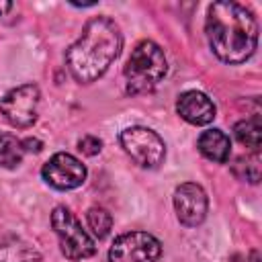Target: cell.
<instances>
[{"instance_id":"6da1fadb","label":"cell","mask_w":262,"mask_h":262,"mask_svg":"<svg viewBox=\"0 0 262 262\" xmlns=\"http://www.w3.org/2000/svg\"><path fill=\"white\" fill-rule=\"evenodd\" d=\"M205 31L213 53L225 63H244L258 45V23L237 2H215L209 6Z\"/></svg>"},{"instance_id":"7a4b0ae2","label":"cell","mask_w":262,"mask_h":262,"mask_svg":"<svg viewBox=\"0 0 262 262\" xmlns=\"http://www.w3.org/2000/svg\"><path fill=\"white\" fill-rule=\"evenodd\" d=\"M121 45L123 37L115 20L106 16L90 18L84 25L78 41L66 51V61L72 76L82 84L98 80L119 57Z\"/></svg>"},{"instance_id":"3957f363","label":"cell","mask_w":262,"mask_h":262,"mask_svg":"<svg viewBox=\"0 0 262 262\" xmlns=\"http://www.w3.org/2000/svg\"><path fill=\"white\" fill-rule=\"evenodd\" d=\"M168 63L160 45L154 41H141L131 51L125 66V80L129 94L151 92L166 76Z\"/></svg>"},{"instance_id":"277c9868","label":"cell","mask_w":262,"mask_h":262,"mask_svg":"<svg viewBox=\"0 0 262 262\" xmlns=\"http://www.w3.org/2000/svg\"><path fill=\"white\" fill-rule=\"evenodd\" d=\"M51 225L57 233L59 248L70 260H84L96 252L94 239L76 219V215L66 207H55L51 213Z\"/></svg>"},{"instance_id":"5b68a950","label":"cell","mask_w":262,"mask_h":262,"mask_svg":"<svg viewBox=\"0 0 262 262\" xmlns=\"http://www.w3.org/2000/svg\"><path fill=\"white\" fill-rule=\"evenodd\" d=\"M121 145L141 168H158L166 158L162 137L147 127H127L121 131Z\"/></svg>"},{"instance_id":"8992f818","label":"cell","mask_w":262,"mask_h":262,"mask_svg":"<svg viewBox=\"0 0 262 262\" xmlns=\"http://www.w3.org/2000/svg\"><path fill=\"white\" fill-rule=\"evenodd\" d=\"M162 254V244L147 231H129L115 239L108 250L111 262H156Z\"/></svg>"},{"instance_id":"52a82bcc","label":"cell","mask_w":262,"mask_h":262,"mask_svg":"<svg viewBox=\"0 0 262 262\" xmlns=\"http://www.w3.org/2000/svg\"><path fill=\"white\" fill-rule=\"evenodd\" d=\"M39 111V88L35 84H23L12 88L0 98V113L4 119L18 129L31 127Z\"/></svg>"},{"instance_id":"ba28073f","label":"cell","mask_w":262,"mask_h":262,"mask_svg":"<svg viewBox=\"0 0 262 262\" xmlns=\"http://www.w3.org/2000/svg\"><path fill=\"white\" fill-rule=\"evenodd\" d=\"M41 174L49 186L57 190H72V188H78L86 180V166L76 156L59 151L49 158Z\"/></svg>"},{"instance_id":"9c48e42d","label":"cell","mask_w":262,"mask_h":262,"mask_svg":"<svg viewBox=\"0 0 262 262\" xmlns=\"http://www.w3.org/2000/svg\"><path fill=\"white\" fill-rule=\"evenodd\" d=\"M207 194L194 182H184L174 190V209L176 217L186 227H196L207 217Z\"/></svg>"},{"instance_id":"30bf717a","label":"cell","mask_w":262,"mask_h":262,"mask_svg":"<svg viewBox=\"0 0 262 262\" xmlns=\"http://www.w3.org/2000/svg\"><path fill=\"white\" fill-rule=\"evenodd\" d=\"M178 115L190 125H209L215 119V104L213 100L199 90H186L176 100Z\"/></svg>"},{"instance_id":"8fae6325","label":"cell","mask_w":262,"mask_h":262,"mask_svg":"<svg viewBox=\"0 0 262 262\" xmlns=\"http://www.w3.org/2000/svg\"><path fill=\"white\" fill-rule=\"evenodd\" d=\"M199 151L211 160V162H227L229 160V154H231V143H229V137L221 131V129H209V131H203L201 137H199Z\"/></svg>"},{"instance_id":"7c38bea8","label":"cell","mask_w":262,"mask_h":262,"mask_svg":"<svg viewBox=\"0 0 262 262\" xmlns=\"http://www.w3.org/2000/svg\"><path fill=\"white\" fill-rule=\"evenodd\" d=\"M0 262H41L31 244L16 235L0 239Z\"/></svg>"},{"instance_id":"4fadbf2b","label":"cell","mask_w":262,"mask_h":262,"mask_svg":"<svg viewBox=\"0 0 262 262\" xmlns=\"http://www.w3.org/2000/svg\"><path fill=\"white\" fill-rule=\"evenodd\" d=\"M233 135L242 145H246L254 154H258V149L262 145V123H260V117L254 115L250 119L237 121L235 127H233Z\"/></svg>"},{"instance_id":"5bb4252c","label":"cell","mask_w":262,"mask_h":262,"mask_svg":"<svg viewBox=\"0 0 262 262\" xmlns=\"http://www.w3.org/2000/svg\"><path fill=\"white\" fill-rule=\"evenodd\" d=\"M25 147L23 141L12 133L0 135V166L2 168H16L23 162Z\"/></svg>"},{"instance_id":"9a60e30c","label":"cell","mask_w":262,"mask_h":262,"mask_svg":"<svg viewBox=\"0 0 262 262\" xmlns=\"http://www.w3.org/2000/svg\"><path fill=\"white\" fill-rule=\"evenodd\" d=\"M86 221H88V227L92 229V233L98 239L106 237L111 227H113V215L102 207H90L88 213H86Z\"/></svg>"},{"instance_id":"2e32d148","label":"cell","mask_w":262,"mask_h":262,"mask_svg":"<svg viewBox=\"0 0 262 262\" xmlns=\"http://www.w3.org/2000/svg\"><path fill=\"white\" fill-rule=\"evenodd\" d=\"M233 172H235L237 178L256 184L260 180V158H258V154L252 151L248 156L237 158L235 164H233Z\"/></svg>"},{"instance_id":"e0dca14e","label":"cell","mask_w":262,"mask_h":262,"mask_svg":"<svg viewBox=\"0 0 262 262\" xmlns=\"http://www.w3.org/2000/svg\"><path fill=\"white\" fill-rule=\"evenodd\" d=\"M100 147H102V141L98 137H94V135H84L78 141V149L82 154H86V156H96L100 151Z\"/></svg>"},{"instance_id":"ac0fdd59","label":"cell","mask_w":262,"mask_h":262,"mask_svg":"<svg viewBox=\"0 0 262 262\" xmlns=\"http://www.w3.org/2000/svg\"><path fill=\"white\" fill-rule=\"evenodd\" d=\"M12 8V2H0V16Z\"/></svg>"}]
</instances>
